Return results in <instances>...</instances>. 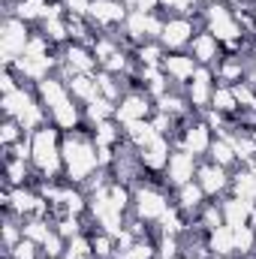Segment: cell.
<instances>
[{"label":"cell","instance_id":"cell-1","mask_svg":"<svg viewBox=\"0 0 256 259\" xmlns=\"http://www.w3.org/2000/svg\"><path fill=\"white\" fill-rule=\"evenodd\" d=\"M33 154H36V163H40L43 169L54 172L57 166V157H54V136L51 133H40L33 139Z\"/></svg>","mask_w":256,"mask_h":259},{"label":"cell","instance_id":"cell-2","mask_svg":"<svg viewBox=\"0 0 256 259\" xmlns=\"http://www.w3.org/2000/svg\"><path fill=\"white\" fill-rule=\"evenodd\" d=\"M66 160H69V169H72V175H76V178L88 175L91 166H94V154L88 151V148H82V145H69L66 148Z\"/></svg>","mask_w":256,"mask_h":259},{"label":"cell","instance_id":"cell-3","mask_svg":"<svg viewBox=\"0 0 256 259\" xmlns=\"http://www.w3.org/2000/svg\"><path fill=\"white\" fill-rule=\"evenodd\" d=\"M18 49H24V30H21V24H6V30H3V54H6V60L18 52Z\"/></svg>","mask_w":256,"mask_h":259},{"label":"cell","instance_id":"cell-4","mask_svg":"<svg viewBox=\"0 0 256 259\" xmlns=\"http://www.w3.org/2000/svg\"><path fill=\"white\" fill-rule=\"evenodd\" d=\"M211 21H214V33L220 36V40H235V24L226 18L223 9H214L211 12Z\"/></svg>","mask_w":256,"mask_h":259},{"label":"cell","instance_id":"cell-5","mask_svg":"<svg viewBox=\"0 0 256 259\" xmlns=\"http://www.w3.org/2000/svg\"><path fill=\"white\" fill-rule=\"evenodd\" d=\"M139 208H142V214H145V217H157V214H163V211H166V208H163V199H160V196H154V193H142Z\"/></svg>","mask_w":256,"mask_h":259},{"label":"cell","instance_id":"cell-6","mask_svg":"<svg viewBox=\"0 0 256 259\" xmlns=\"http://www.w3.org/2000/svg\"><path fill=\"white\" fill-rule=\"evenodd\" d=\"M187 33H190V27H187L184 21H175V24H169V27L163 30V36H166V43H169V46L184 43V40H187Z\"/></svg>","mask_w":256,"mask_h":259},{"label":"cell","instance_id":"cell-7","mask_svg":"<svg viewBox=\"0 0 256 259\" xmlns=\"http://www.w3.org/2000/svg\"><path fill=\"white\" fill-rule=\"evenodd\" d=\"M46 66H49V57H40V54H30V57L24 54V60H21V69L30 72V76H43Z\"/></svg>","mask_w":256,"mask_h":259},{"label":"cell","instance_id":"cell-8","mask_svg":"<svg viewBox=\"0 0 256 259\" xmlns=\"http://www.w3.org/2000/svg\"><path fill=\"white\" fill-rule=\"evenodd\" d=\"M247 211H250V202H229V205H226L229 223H232V226H241L244 217H247Z\"/></svg>","mask_w":256,"mask_h":259},{"label":"cell","instance_id":"cell-9","mask_svg":"<svg viewBox=\"0 0 256 259\" xmlns=\"http://www.w3.org/2000/svg\"><path fill=\"white\" fill-rule=\"evenodd\" d=\"M190 172H193V163H190V157H187V154H178V157L172 160V175H175V181L190 178Z\"/></svg>","mask_w":256,"mask_h":259},{"label":"cell","instance_id":"cell-10","mask_svg":"<svg viewBox=\"0 0 256 259\" xmlns=\"http://www.w3.org/2000/svg\"><path fill=\"white\" fill-rule=\"evenodd\" d=\"M91 12H94L100 21H118V18H121V9H118L115 3H94Z\"/></svg>","mask_w":256,"mask_h":259},{"label":"cell","instance_id":"cell-11","mask_svg":"<svg viewBox=\"0 0 256 259\" xmlns=\"http://www.w3.org/2000/svg\"><path fill=\"white\" fill-rule=\"evenodd\" d=\"M3 105H6V112H18V115H24L27 108H30V103H27V97H24V94H9Z\"/></svg>","mask_w":256,"mask_h":259},{"label":"cell","instance_id":"cell-12","mask_svg":"<svg viewBox=\"0 0 256 259\" xmlns=\"http://www.w3.org/2000/svg\"><path fill=\"white\" fill-rule=\"evenodd\" d=\"M43 97H46V100H49L54 108L66 103V100H63V91H60V85H54V82H46V85H43Z\"/></svg>","mask_w":256,"mask_h":259},{"label":"cell","instance_id":"cell-13","mask_svg":"<svg viewBox=\"0 0 256 259\" xmlns=\"http://www.w3.org/2000/svg\"><path fill=\"white\" fill-rule=\"evenodd\" d=\"M139 115H145V103H142V100L124 103V108H121V118H124V121H136Z\"/></svg>","mask_w":256,"mask_h":259},{"label":"cell","instance_id":"cell-14","mask_svg":"<svg viewBox=\"0 0 256 259\" xmlns=\"http://www.w3.org/2000/svg\"><path fill=\"white\" fill-rule=\"evenodd\" d=\"M169 69L175 72V76H190V72H193V60H187V57H169Z\"/></svg>","mask_w":256,"mask_h":259},{"label":"cell","instance_id":"cell-15","mask_svg":"<svg viewBox=\"0 0 256 259\" xmlns=\"http://www.w3.org/2000/svg\"><path fill=\"white\" fill-rule=\"evenodd\" d=\"M163 154H166V145L160 139H151V148H148V163L151 166H160L163 163Z\"/></svg>","mask_w":256,"mask_h":259},{"label":"cell","instance_id":"cell-16","mask_svg":"<svg viewBox=\"0 0 256 259\" xmlns=\"http://www.w3.org/2000/svg\"><path fill=\"white\" fill-rule=\"evenodd\" d=\"M205 97H208V76H205V72H199L196 82H193V100L196 103H205Z\"/></svg>","mask_w":256,"mask_h":259},{"label":"cell","instance_id":"cell-17","mask_svg":"<svg viewBox=\"0 0 256 259\" xmlns=\"http://www.w3.org/2000/svg\"><path fill=\"white\" fill-rule=\"evenodd\" d=\"M202 184H205V190H220L223 187V175L208 169V172H202Z\"/></svg>","mask_w":256,"mask_h":259},{"label":"cell","instance_id":"cell-18","mask_svg":"<svg viewBox=\"0 0 256 259\" xmlns=\"http://www.w3.org/2000/svg\"><path fill=\"white\" fill-rule=\"evenodd\" d=\"M232 244H235V238H232L229 229H217V232H214V247H217V250H229Z\"/></svg>","mask_w":256,"mask_h":259},{"label":"cell","instance_id":"cell-19","mask_svg":"<svg viewBox=\"0 0 256 259\" xmlns=\"http://www.w3.org/2000/svg\"><path fill=\"white\" fill-rule=\"evenodd\" d=\"M130 136H133L136 142H151V139H154V133H151L148 127H145V124H136V121L130 124Z\"/></svg>","mask_w":256,"mask_h":259},{"label":"cell","instance_id":"cell-20","mask_svg":"<svg viewBox=\"0 0 256 259\" xmlns=\"http://www.w3.org/2000/svg\"><path fill=\"white\" fill-rule=\"evenodd\" d=\"M205 142H208L205 130H193V133L187 136V148H190V151H202V148H205Z\"/></svg>","mask_w":256,"mask_h":259},{"label":"cell","instance_id":"cell-21","mask_svg":"<svg viewBox=\"0 0 256 259\" xmlns=\"http://www.w3.org/2000/svg\"><path fill=\"white\" fill-rule=\"evenodd\" d=\"M232 238H235V247H241V250H247V247L253 244V235H250V229H244V226H238V229L232 232Z\"/></svg>","mask_w":256,"mask_h":259},{"label":"cell","instance_id":"cell-22","mask_svg":"<svg viewBox=\"0 0 256 259\" xmlns=\"http://www.w3.org/2000/svg\"><path fill=\"white\" fill-rule=\"evenodd\" d=\"M238 193H241V196H244V199H250V196H253V193H256V181H253V178H250V175H244V178H241V181H238Z\"/></svg>","mask_w":256,"mask_h":259},{"label":"cell","instance_id":"cell-23","mask_svg":"<svg viewBox=\"0 0 256 259\" xmlns=\"http://www.w3.org/2000/svg\"><path fill=\"white\" fill-rule=\"evenodd\" d=\"M196 54L199 57H211L214 54V40H211V36H202V40L196 43Z\"/></svg>","mask_w":256,"mask_h":259},{"label":"cell","instance_id":"cell-24","mask_svg":"<svg viewBox=\"0 0 256 259\" xmlns=\"http://www.w3.org/2000/svg\"><path fill=\"white\" fill-rule=\"evenodd\" d=\"M40 12H43L40 0H27V3H21V15H24V18H33V15H40Z\"/></svg>","mask_w":256,"mask_h":259},{"label":"cell","instance_id":"cell-25","mask_svg":"<svg viewBox=\"0 0 256 259\" xmlns=\"http://www.w3.org/2000/svg\"><path fill=\"white\" fill-rule=\"evenodd\" d=\"M57 121H60L63 127H69L72 121H76V112H72V108H69V105L63 103V105H57Z\"/></svg>","mask_w":256,"mask_h":259},{"label":"cell","instance_id":"cell-26","mask_svg":"<svg viewBox=\"0 0 256 259\" xmlns=\"http://www.w3.org/2000/svg\"><path fill=\"white\" fill-rule=\"evenodd\" d=\"M72 88H76V94H82V97H91L94 94V85L88 79H76V82H72Z\"/></svg>","mask_w":256,"mask_h":259},{"label":"cell","instance_id":"cell-27","mask_svg":"<svg viewBox=\"0 0 256 259\" xmlns=\"http://www.w3.org/2000/svg\"><path fill=\"white\" fill-rule=\"evenodd\" d=\"M27 235H30V238H36V241H46V238H49V232H46V226H43V223L27 226Z\"/></svg>","mask_w":256,"mask_h":259},{"label":"cell","instance_id":"cell-28","mask_svg":"<svg viewBox=\"0 0 256 259\" xmlns=\"http://www.w3.org/2000/svg\"><path fill=\"white\" fill-rule=\"evenodd\" d=\"M85 256H88V244L85 241H76L69 247V259H85Z\"/></svg>","mask_w":256,"mask_h":259},{"label":"cell","instance_id":"cell-29","mask_svg":"<svg viewBox=\"0 0 256 259\" xmlns=\"http://www.w3.org/2000/svg\"><path fill=\"white\" fill-rule=\"evenodd\" d=\"M69 60L76 63L79 69H88V66H91V57H88L85 52H72V54H69Z\"/></svg>","mask_w":256,"mask_h":259},{"label":"cell","instance_id":"cell-30","mask_svg":"<svg viewBox=\"0 0 256 259\" xmlns=\"http://www.w3.org/2000/svg\"><path fill=\"white\" fill-rule=\"evenodd\" d=\"M214 157L220 160V163H229V160H232V151H229L226 145H217V148H214Z\"/></svg>","mask_w":256,"mask_h":259},{"label":"cell","instance_id":"cell-31","mask_svg":"<svg viewBox=\"0 0 256 259\" xmlns=\"http://www.w3.org/2000/svg\"><path fill=\"white\" fill-rule=\"evenodd\" d=\"M145 27H148V21H145L142 15H133V18H130V30H133V33H142Z\"/></svg>","mask_w":256,"mask_h":259},{"label":"cell","instance_id":"cell-32","mask_svg":"<svg viewBox=\"0 0 256 259\" xmlns=\"http://www.w3.org/2000/svg\"><path fill=\"white\" fill-rule=\"evenodd\" d=\"M148 256H151L148 247H133V250L127 253V259H148Z\"/></svg>","mask_w":256,"mask_h":259},{"label":"cell","instance_id":"cell-33","mask_svg":"<svg viewBox=\"0 0 256 259\" xmlns=\"http://www.w3.org/2000/svg\"><path fill=\"white\" fill-rule=\"evenodd\" d=\"M112 136H115V127H112V124H102V127H100V142H102V145L112 139Z\"/></svg>","mask_w":256,"mask_h":259},{"label":"cell","instance_id":"cell-34","mask_svg":"<svg viewBox=\"0 0 256 259\" xmlns=\"http://www.w3.org/2000/svg\"><path fill=\"white\" fill-rule=\"evenodd\" d=\"M214 103L220 105V108H229V105H232V94H223V91H220V94L214 97Z\"/></svg>","mask_w":256,"mask_h":259},{"label":"cell","instance_id":"cell-35","mask_svg":"<svg viewBox=\"0 0 256 259\" xmlns=\"http://www.w3.org/2000/svg\"><path fill=\"white\" fill-rule=\"evenodd\" d=\"M21 121H24V124H36V121H40V112H36V108L30 105V108H27V112L21 115Z\"/></svg>","mask_w":256,"mask_h":259},{"label":"cell","instance_id":"cell-36","mask_svg":"<svg viewBox=\"0 0 256 259\" xmlns=\"http://www.w3.org/2000/svg\"><path fill=\"white\" fill-rule=\"evenodd\" d=\"M199 199V190L196 187H184V205H193Z\"/></svg>","mask_w":256,"mask_h":259},{"label":"cell","instance_id":"cell-37","mask_svg":"<svg viewBox=\"0 0 256 259\" xmlns=\"http://www.w3.org/2000/svg\"><path fill=\"white\" fill-rule=\"evenodd\" d=\"M15 205H18L21 211H27V208H33V199H30V196H24V193H18V196H15Z\"/></svg>","mask_w":256,"mask_h":259},{"label":"cell","instance_id":"cell-38","mask_svg":"<svg viewBox=\"0 0 256 259\" xmlns=\"http://www.w3.org/2000/svg\"><path fill=\"white\" fill-rule=\"evenodd\" d=\"M105 112H108V105H105V103H94V105H91V115H94V118H102Z\"/></svg>","mask_w":256,"mask_h":259},{"label":"cell","instance_id":"cell-39","mask_svg":"<svg viewBox=\"0 0 256 259\" xmlns=\"http://www.w3.org/2000/svg\"><path fill=\"white\" fill-rule=\"evenodd\" d=\"M235 100H238V103H247V105H253V97H250V91H244V88H238V91H235Z\"/></svg>","mask_w":256,"mask_h":259},{"label":"cell","instance_id":"cell-40","mask_svg":"<svg viewBox=\"0 0 256 259\" xmlns=\"http://www.w3.org/2000/svg\"><path fill=\"white\" fill-rule=\"evenodd\" d=\"M15 256H18V259H33L30 244H18V247H15Z\"/></svg>","mask_w":256,"mask_h":259},{"label":"cell","instance_id":"cell-41","mask_svg":"<svg viewBox=\"0 0 256 259\" xmlns=\"http://www.w3.org/2000/svg\"><path fill=\"white\" fill-rule=\"evenodd\" d=\"M235 151H238L241 157H250V151H253V145H250V142H238V145H235Z\"/></svg>","mask_w":256,"mask_h":259},{"label":"cell","instance_id":"cell-42","mask_svg":"<svg viewBox=\"0 0 256 259\" xmlns=\"http://www.w3.org/2000/svg\"><path fill=\"white\" fill-rule=\"evenodd\" d=\"M124 199H127L124 190H115V193H112V208H124Z\"/></svg>","mask_w":256,"mask_h":259},{"label":"cell","instance_id":"cell-43","mask_svg":"<svg viewBox=\"0 0 256 259\" xmlns=\"http://www.w3.org/2000/svg\"><path fill=\"white\" fill-rule=\"evenodd\" d=\"M163 220H166V226H169V229H175V226H178V217H175L172 211H163Z\"/></svg>","mask_w":256,"mask_h":259},{"label":"cell","instance_id":"cell-44","mask_svg":"<svg viewBox=\"0 0 256 259\" xmlns=\"http://www.w3.org/2000/svg\"><path fill=\"white\" fill-rule=\"evenodd\" d=\"M60 232H63V235H72V232H76V223H72V220H63V223H60Z\"/></svg>","mask_w":256,"mask_h":259},{"label":"cell","instance_id":"cell-45","mask_svg":"<svg viewBox=\"0 0 256 259\" xmlns=\"http://www.w3.org/2000/svg\"><path fill=\"white\" fill-rule=\"evenodd\" d=\"M49 33H51V36H63V27H60V24L51 18V24H49Z\"/></svg>","mask_w":256,"mask_h":259},{"label":"cell","instance_id":"cell-46","mask_svg":"<svg viewBox=\"0 0 256 259\" xmlns=\"http://www.w3.org/2000/svg\"><path fill=\"white\" fill-rule=\"evenodd\" d=\"M97 54L108 57V54H112V46H108V43H100V46H97Z\"/></svg>","mask_w":256,"mask_h":259},{"label":"cell","instance_id":"cell-47","mask_svg":"<svg viewBox=\"0 0 256 259\" xmlns=\"http://www.w3.org/2000/svg\"><path fill=\"white\" fill-rule=\"evenodd\" d=\"M9 175H12V178L18 181V178L24 175V169H21V163H12V169H9Z\"/></svg>","mask_w":256,"mask_h":259},{"label":"cell","instance_id":"cell-48","mask_svg":"<svg viewBox=\"0 0 256 259\" xmlns=\"http://www.w3.org/2000/svg\"><path fill=\"white\" fill-rule=\"evenodd\" d=\"M100 85H102V91H105L108 97H115V88H112V82H108V79H100Z\"/></svg>","mask_w":256,"mask_h":259},{"label":"cell","instance_id":"cell-49","mask_svg":"<svg viewBox=\"0 0 256 259\" xmlns=\"http://www.w3.org/2000/svg\"><path fill=\"white\" fill-rule=\"evenodd\" d=\"M145 60H148V63H154L157 60V49H145V54H142Z\"/></svg>","mask_w":256,"mask_h":259},{"label":"cell","instance_id":"cell-50","mask_svg":"<svg viewBox=\"0 0 256 259\" xmlns=\"http://www.w3.org/2000/svg\"><path fill=\"white\" fill-rule=\"evenodd\" d=\"M46 250L49 253H57V238H46Z\"/></svg>","mask_w":256,"mask_h":259},{"label":"cell","instance_id":"cell-51","mask_svg":"<svg viewBox=\"0 0 256 259\" xmlns=\"http://www.w3.org/2000/svg\"><path fill=\"white\" fill-rule=\"evenodd\" d=\"M69 6H72V9H76V12H82V9H85L88 3H85V0H69Z\"/></svg>","mask_w":256,"mask_h":259},{"label":"cell","instance_id":"cell-52","mask_svg":"<svg viewBox=\"0 0 256 259\" xmlns=\"http://www.w3.org/2000/svg\"><path fill=\"white\" fill-rule=\"evenodd\" d=\"M3 139L12 142V139H15V127H3Z\"/></svg>","mask_w":256,"mask_h":259},{"label":"cell","instance_id":"cell-53","mask_svg":"<svg viewBox=\"0 0 256 259\" xmlns=\"http://www.w3.org/2000/svg\"><path fill=\"white\" fill-rule=\"evenodd\" d=\"M97 253H108V241H105V238L97 241Z\"/></svg>","mask_w":256,"mask_h":259},{"label":"cell","instance_id":"cell-54","mask_svg":"<svg viewBox=\"0 0 256 259\" xmlns=\"http://www.w3.org/2000/svg\"><path fill=\"white\" fill-rule=\"evenodd\" d=\"M139 6H142V9H148V6H154V0H139Z\"/></svg>","mask_w":256,"mask_h":259},{"label":"cell","instance_id":"cell-55","mask_svg":"<svg viewBox=\"0 0 256 259\" xmlns=\"http://www.w3.org/2000/svg\"><path fill=\"white\" fill-rule=\"evenodd\" d=\"M175 6H178V9H184V6H190V0H175Z\"/></svg>","mask_w":256,"mask_h":259},{"label":"cell","instance_id":"cell-56","mask_svg":"<svg viewBox=\"0 0 256 259\" xmlns=\"http://www.w3.org/2000/svg\"><path fill=\"white\" fill-rule=\"evenodd\" d=\"M166 3H175V0H166Z\"/></svg>","mask_w":256,"mask_h":259}]
</instances>
